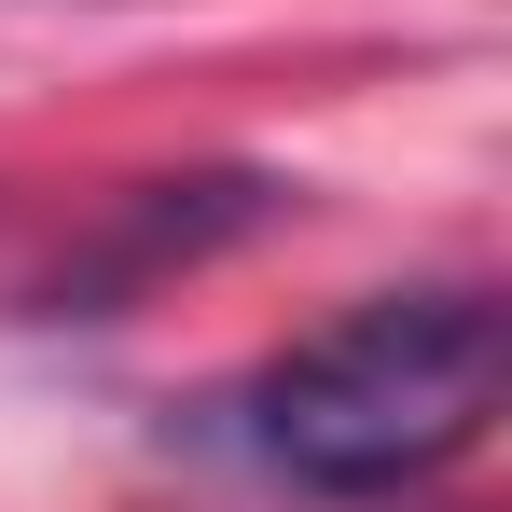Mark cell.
<instances>
[{"label": "cell", "mask_w": 512, "mask_h": 512, "mask_svg": "<svg viewBox=\"0 0 512 512\" xmlns=\"http://www.w3.org/2000/svg\"><path fill=\"white\" fill-rule=\"evenodd\" d=\"M499 374H512V333H499V291L485 277L374 291V305H346L319 333H291L236 388V443L291 499L374 512V499H416L429 471H457L485 443Z\"/></svg>", "instance_id": "cell-1"}]
</instances>
